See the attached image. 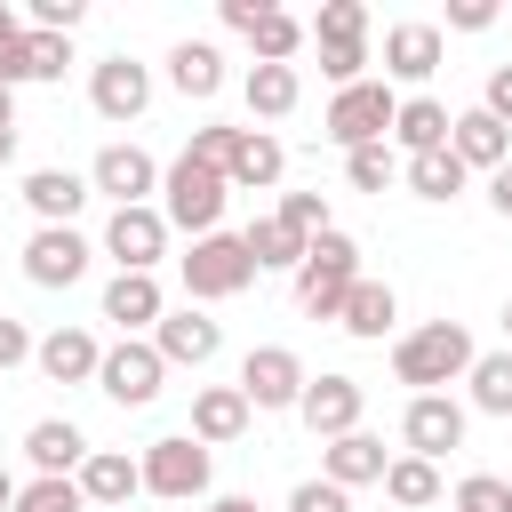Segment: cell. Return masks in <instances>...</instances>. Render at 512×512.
Masks as SVG:
<instances>
[{"label": "cell", "instance_id": "b9f144b4", "mask_svg": "<svg viewBox=\"0 0 512 512\" xmlns=\"http://www.w3.org/2000/svg\"><path fill=\"white\" fill-rule=\"evenodd\" d=\"M456 512H504V480H496V472L456 480Z\"/></svg>", "mask_w": 512, "mask_h": 512}, {"label": "cell", "instance_id": "7402d4cb", "mask_svg": "<svg viewBox=\"0 0 512 512\" xmlns=\"http://www.w3.org/2000/svg\"><path fill=\"white\" fill-rule=\"evenodd\" d=\"M232 192H272L280 176H288V144L272 136V128H240V144H232Z\"/></svg>", "mask_w": 512, "mask_h": 512}, {"label": "cell", "instance_id": "d590c367", "mask_svg": "<svg viewBox=\"0 0 512 512\" xmlns=\"http://www.w3.org/2000/svg\"><path fill=\"white\" fill-rule=\"evenodd\" d=\"M344 176H352V192H384L400 176V152L392 144H360V152H344Z\"/></svg>", "mask_w": 512, "mask_h": 512}, {"label": "cell", "instance_id": "6da1fadb", "mask_svg": "<svg viewBox=\"0 0 512 512\" xmlns=\"http://www.w3.org/2000/svg\"><path fill=\"white\" fill-rule=\"evenodd\" d=\"M472 360H480V344H472L464 320H424V328H408L392 344V376L416 384V392H440V384L472 376Z\"/></svg>", "mask_w": 512, "mask_h": 512}, {"label": "cell", "instance_id": "681fc988", "mask_svg": "<svg viewBox=\"0 0 512 512\" xmlns=\"http://www.w3.org/2000/svg\"><path fill=\"white\" fill-rule=\"evenodd\" d=\"M208 512H256V496H216Z\"/></svg>", "mask_w": 512, "mask_h": 512}, {"label": "cell", "instance_id": "cb8c5ba5", "mask_svg": "<svg viewBox=\"0 0 512 512\" xmlns=\"http://www.w3.org/2000/svg\"><path fill=\"white\" fill-rule=\"evenodd\" d=\"M24 208H32L40 224H72V216L88 208V176H72V168H32V176H24Z\"/></svg>", "mask_w": 512, "mask_h": 512}, {"label": "cell", "instance_id": "484cf974", "mask_svg": "<svg viewBox=\"0 0 512 512\" xmlns=\"http://www.w3.org/2000/svg\"><path fill=\"white\" fill-rule=\"evenodd\" d=\"M448 128H456V120H448L440 96H400V112H392V144H400L408 160H416V152H440Z\"/></svg>", "mask_w": 512, "mask_h": 512}, {"label": "cell", "instance_id": "d4e9b609", "mask_svg": "<svg viewBox=\"0 0 512 512\" xmlns=\"http://www.w3.org/2000/svg\"><path fill=\"white\" fill-rule=\"evenodd\" d=\"M400 320V296H392V280H368L360 272V288L344 296V312H336V328L344 336H360V344H384V328Z\"/></svg>", "mask_w": 512, "mask_h": 512}, {"label": "cell", "instance_id": "74e56055", "mask_svg": "<svg viewBox=\"0 0 512 512\" xmlns=\"http://www.w3.org/2000/svg\"><path fill=\"white\" fill-rule=\"evenodd\" d=\"M272 216H280L288 232H304V240H320V232H328V200H320V192H280V208H272Z\"/></svg>", "mask_w": 512, "mask_h": 512}, {"label": "cell", "instance_id": "603a6c76", "mask_svg": "<svg viewBox=\"0 0 512 512\" xmlns=\"http://www.w3.org/2000/svg\"><path fill=\"white\" fill-rule=\"evenodd\" d=\"M384 440L376 432H344V440H328L320 448V480H336V488H368V480H384Z\"/></svg>", "mask_w": 512, "mask_h": 512}, {"label": "cell", "instance_id": "30bf717a", "mask_svg": "<svg viewBox=\"0 0 512 512\" xmlns=\"http://www.w3.org/2000/svg\"><path fill=\"white\" fill-rule=\"evenodd\" d=\"M400 440H408V456L440 464L448 448H464V400H448V392H408V408H400Z\"/></svg>", "mask_w": 512, "mask_h": 512}, {"label": "cell", "instance_id": "9c48e42d", "mask_svg": "<svg viewBox=\"0 0 512 512\" xmlns=\"http://www.w3.org/2000/svg\"><path fill=\"white\" fill-rule=\"evenodd\" d=\"M104 256H112L120 272H152V264L168 256V216H160V200L112 208V216H104Z\"/></svg>", "mask_w": 512, "mask_h": 512}, {"label": "cell", "instance_id": "8d00e7d4", "mask_svg": "<svg viewBox=\"0 0 512 512\" xmlns=\"http://www.w3.org/2000/svg\"><path fill=\"white\" fill-rule=\"evenodd\" d=\"M16 512H88V496H80V480H32V488H16Z\"/></svg>", "mask_w": 512, "mask_h": 512}, {"label": "cell", "instance_id": "e575fe53", "mask_svg": "<svg viewBox=\"0 0 512 512\" xmlns=\"http://www.w3.org/2000/svg\"><path fill=\"white\" fill-rule=\"evenodd\" d=\"M312 40H320V48H368V8H360V0H320Z\"/></svg>", "mask_w": 512, "mask_h": 512}, {"label": "cell", "instance_id": "44dd1931", "mask_svg": "<svg viewBox=\"0 0 512 512\" xmlns=\"http://www.w3.org/2000/svg\"><path fill=\"white\" fill-rule=\"evenodd\" d=\"M248 416H256V408H248V392H240V384H200V392H192V440H200V448L240 440V432H248Z\"/></svg>", "mask_w": 512, "mask_h": 512}, {"label": "cell", "instance_id": "f1b7e54d", "mask_svg": "<svg viewBox=\"0 0 512 512\" xmlns=\"http://www.w3.org/2000/svg\"><path fill=\"white\" fill-rule=\"evenodd\" d=\"M168 80H176L184 96H216V88H224V48H216V40H176V48H168Z\"/></svg>", "mask_w": 512, "mask_h": 512}, {"label": "cell", "instance_id": "f5cc1de1", "mask_svg": "<svg viewBox=\"0 0 512 512\" xmlns=\"http://www.w3.org/2000/svg\"><path fill=\"white\" fill-rule=\"evenodd\" d=\"M504 336H512V304H504Z\"/></svg>", "mask_w": 512, "mask_h": 512}, {"label": "cell", "instance_id": "8fae6325", "mask_svg": "<svg viewBox=\"0 0 512 512\" xmlns=\"http://www.w3.org/2000/svg\"><path fill=\"white\" fill-rule=\"evenodd\" d=\"M304 360L288 352V344H256L248 360H240V392H248V408H296L304 400Z\"/></svg>", "mask_w": 512, "mask_h": 512}, {"label": "cell", "instance_id": "bcb514c9", "mask_svg": "<svg viewBox=\"0 0 512 512\" xmlns=\"http://www.w3.org/2000/svg\"><path fill=\"white\" fill-rule=\"evenodd\" d=\"M264 8H272V0H224V8H216V16H224V32H240V40H248V32H256V16H264Z\"/></svg>", "mask_w": 512, "mask_h": 512}, {"label": "cell", "instance_id": "e0dca14e", "mask_svg": "<svg viewBox=\"0 0 512 512\" xmlns=\"http://www.w3.org/2000/svg\"><path fill=\"white\" fill-rule=\"evenodd\" d=\"M24 456H32V472H40V480H80V464H88L96 448H88V432H80V424L40 416V424L24 432Z\"/></svg>", "mask_w": 512, "mask_h": 512}, {"label": "cell", "instance_id": "4dcf8cb0", "mask_svg": "<svg viewBox=\"0 0 512 512\" xmlns=\"http://www.w3.org/2000/svg\"><path fill=\"white\" fill-rule=\"evenodd\" d=\"M240 240H248L256 272H296V264H304V248H312V240H304V232H288L280 216H256V224H248Z\"/></svg>", "mask_w": 512, "mask_h": 512}, {"label": "cell", "instance_id": "ee69618b", "mask_svg": "<svg viewBox=\"0 0 512 512\" xmlns=\"http://www.w3.org/2000/svg\"><path fill=\"white\" fill-rule=\"evenodd\" d=\"M480 112H496V120L512 128V64H496V72H488V88H480Z\"/></svg>", "mask_w": 512, "mask_h": 512}, {"label": "cell", "instance_id": "d6986e66", "mask_svg": "<svg viewBox=\"0 0 512 512\" xmlns=\"http://www.w3.org/2000/svg\"><path fill=\"white\" fill-rule=\"evenodd\" d=\"M32 368H40L48 384H96L104 344H96L88 328H48V336H40V352H32Z\"/></svg>", "mask_w": 512, "mask_h": 512}, {"label": "cell", "instance_id": "ac0fdd59", "mask_svg": "<svg viewBox=\"0 0 512 512\" xmlns=\"http://www.w3.org/2000/svg\"><path fill=\"white\" fill-rule=\"evenodd\" d=\"M160 312H168V296H160V280H152V272H112V280H104V320H112L120 336L160 328Z\"/></svg>", "mask_w": 512, "mask_h": 512}, {"label": "cell", "instance_id": "ba28073f", "mask_svg": "<svg viewBox=\"0 0 512 512\" xmlns=\"http://www.w3.org/2000/svg\"><path fill=\"white\" fill-rule=\"evenodd\" d=\"M160 176H168V168H160L144 144H104L96 168H88V192H104L112 208H144V200L160 192Z\"/></svg>", "mask_w": 512, "mask_h": 512}, {"label": "cell", "instance_id": "83f0119b", "mask_svg": "<svg viewBox=\"0 0 512 512\" xmlns=\"http://www.w3.org/2000/svg\"><path fill=\"white\" fill-rule=\"evenodd\" d=\"M240 96H248V112H256V120H288V112H296V96H304V72H296V64H248Z\"/></svg>", "mask_w": 512, "mask_h": 512}, {"label": "cell", "instance_id": "1f68e13d", "mask_svg": "<svg viewBox=\"0 0 512 512\" xmlns=\"http://www.w3.org/2000/svg\"><path fill=\"white\" fill-rule=\"evenodd\" d=\"M384 496H392L400 512L440 504V464H424V456H392V464H384Z\"/></svg>", "mask_w": 512, "mask_h": 512}, {"label": "cell", "instance_id": "db71d44e", "mask_svg": "<svg viewBox=\"0 0 512 512\" xmlns=\"http://www.w3.org/2000/svg\"><path fill=\"white\" fill-rule=\"evenodd\" d=\"M504 512H512V488H504Z\"/></svg>", "mask_w": 512, "mask_h": 512}, {"label": "cell", "instance_id": "5b68a950", "mask_svg": "<svg viewBox=\"0 0 512 512\" xmlns=\"http://www.w3.org/2000/svg\"><path fill=\"white\" fill-rule=\"evenodd\" d=\"M392 112H400V96L384 88V80H360V88H336L328 96V144H344V152H360V144H392Z\"/></svg>", "mask_w": 512, "mask_h": 512}, {"label": "cell", "instance_id": "8992f818", "mask_svg": "<svg viewBox=\"0 0 512 512\" xmlns=\"http://www.w3.org/2000/svg\"><path fill=\"white\" fill-rule=\"evenodd\" d=\"M160 384H168V360L152 352V336H120V344H104L96 392H104L112 408H152V400H160Z\"/></svg>", "mask_w": 512, "mask_h": 512}, {"label": "cell", "instance_id": "7c38bea8", "mask_svg": "<svg viewBox=\"0 0 512 512\" xmlns=\"http://www.w3.org/2000/svg\"><path fill=\"white\" fill-rule=\"evenodd\" d=\"M24 280H32V288H72V280H88V240H80L72 224H40V232L24 240Z\"/></svg>", "mask_w": 512, "mask_h": 512}, {"label": "cell", "instance_id": "816d5d0a", "mask_svg": "<svg viewBox=\"0 0 512 512\" xmlns=\"http://www.w3.org/2000/svg\"><path fill=\"white\" fill-rule=\"evenodd\" d=\"M8 24H24V16H16V8H0V32H8Z\"/></svg>", "mask_w": 512, "mask_h": 512}, {"label": "cell", "instance_id": "4fadbf2b", "mask_svg": "<svg viewBox=\"0 0 512 512\" xmlns=\"http://www.w3.org/2000/svg\"><path fill=\"white\" fill-rule=\"evenodd\" d=\"M152 352H160L168 368H208V360L224 352V328H216L200 304H176V312H160V328H152Z\"/></svg>", "mask_w": 512, "mask_h": 512}, {"label": "cell", "instance_id": "f546056e", "mask_svg": "<svg viewBox=\"0 0 512 512\" xmlns=\"http://www.w3.org/2000/svg\"><path fill=\"white\" fill-rule=\"evenodd\" d=\"M400 176H408V192H416V200H456L472 168H464V160L440 144V152H416V160H400Z\"/></svg>", "mask_w": 512, "mask_h": 512}, {"label": "cell", "instance_id": "ab89813d", "mask_svg": "<svg viewBox=\"0 0 512 512\" xmlns=\"http://www.w3.org/2000/svg\"><path fill=\"white\" fill-rule=\"evenodd\" d=\"M288 512H352V488H336V480H296Z\"/></svg>", "mask_w": 512, "mask_h": 512}, {"label": "cell", "instance_id": "7a4b0ae2", "mask_svg": "<svg viewBox=\"0 0 512 512\" xmlns=\"http://www.w3.org/2000/svg\"><path fill=\"white\" fill-rule=\"evenodd\" d=\"M224 192H232V176H224V168H200L192 152H176V160H168V176H160V216H168V232L208 240V232L224 224Z\"/></svg>", "mask_w": 512, "mask_h": 512}, {"label": "cell", "instance_id": "7bdbcfd3", "mask_svg": "<svg viewBox=\"0 0 512 512\" xmlns=\"http://www.w3.org/2000/svg\"><path fill=\"white\" fill-rule=\"evenodd\" d=\"M32 352H40V336H32L24 320H8V312H0V376H8V368H24Z\"/></svg>", "mask_w": 512, "mask_h": 512}, {"label": "cell", "instance_id": "836d02e7", "mask_svg": "<svg viewBox=\"0 0 512 512\" xmlns=\"http://www.w3.org/2000/svg\"><path fill=\"white\" fill-rule=\"evenodd\" d=\"M464 384H472V408L480 416H512V352H480Z\"/></svg>", "mask_w": 512, "mask_h": 512}, {"label": "cell", "instance_id": "3957f363", "mask_svg": "<svg viewBox=\"0 0 512 512\" xmlns=\"http://www.w3.org/2000/svg\"><path fill=\"white\" fill-rule=\"evenodd\" d=\"M352 288H360V240L328 224V232L304 248V264H296V304H304L312 320H336Z\"/></svg>", "mask_w": 512, "mask_h": 512}, {"label": "cell", "instance_id": "5bb4252c", "mask_svg": "<svg viewBox=\"0 0 512 512\" xmlns=\"http://www.w3.org/2000/svg\"><path fill=\"white\" fill-rule=\"evenodd\" d=\"M440 56H448V32L424 24V16H400V24L384 32V72L408 80V88H424V80L440 72Z\"/></svg>", "mask_w": 512, "mask_h": 512}, {"label": "cell", "instance_id": "c3c4849f", "mask_svg": "<svg viewBox=\"0 0 512 512\" xmlns=\"http://www.w3.org/2000/svg\"><path fill=\"white\" fill-rule=\"evenodd\" d=\"M16 128V88H0V136Z\"/></svg>", "mask_w": 512, "mask_h": 512}, {"label": "cell", "instance_id": "9a60e30c", "mask_svg": "<svg viewBox=\"0 0 512 512\" xmlns=\"http://www.w3.org/2000/svg\"><path fill=\"white\" fill-rule=\"evenodd\" d=\"M88 104L128 128V120H144V104H152V72H144L136 56H104V64L88 72Z\"/></svg>", "mask_w": 512, "mask_h": 512}, {"label": "cell", "instance_id": "7dc6e473", "mask_svg": "<svg viewBox=\"0 0 512 512\" xmlns=\"http://www.w3.org/2000/svg\"><path fill=\"white\" fill-rule=\"evenodd\" d=\"M488 208H496V216H512V168H496V176H488Z\"/></svg>", "mask_w": 512, "mask_h": 512}, {"label": "cell", "instance_id": "d6a6232c", "mask_svg": "<svg viewBox=\"0 0 512 512\" xmlns=\"http://www.w3.org/2000/svg\"><path fill=\"white\" fill-rule=\"evenodd\" d=\"M312 40V24H296L288 8H264L256 16V32H248V48H256V64H296V48Z\"/></svg>", "mask_w": 512, "mask_h": 512}, {"label": "cell", "instance_id": "60d3db41", "mask_svg": "<svg viewBox=\"0 0 512 512\" xmlns=\"http://www.w3.org/2000/svg\"><path fill=\"white\" fill-rule=\"evenodd\" d=\"M80 16H88L80 0H32V8H24V24H32V32H64V40H72V24H80Z\"/></svg>", "mask_w": 512, "mask_h": 512}, {"label": "cell", "instance_id": "52a82bcc", "mask_svg": "<svg viewBox=\"0 0 512 512\" xmlns=\"http://www.w3.org/2000/svg\"><path fill=\"white\" fill-rule=\"evenodd\" d=\"M136 464H144V496H168V504H184V496H208V448H200L192 432H168V440H152Z\"/></svg>", "mask_w": 512, "mask_h": 512}, {"label": "cell", "instance_id": "f907efd6", "mask_svg": "<svg viewBox=\"0 0 512 512\" xmlns=\"http://www.w3.org/2000/svg\"><path fill=\"white\" fill-rule=\"evenodd\" d=\"M0 512H16V480L8 472H0Z\"/></svg>", "mask_w": 512, "mask_h": 512}, {"label": "cell", "instance_id": "2e32d148", "mask_svg": "<svg viewBox=\"0 0 512 512\" xmlns=\"http://www.w3.org/2000/svg\"><path fill=\"white\" fill-rule=\"evenodd\" d=\"M360 408H368V392H360L352 376H312V384H304V400H296L304 432H320V440H344V432H360Z\"/></svg>", "mask_w": 512, "mask_h": 512}, {"label": "cell", "instance_id": "f35d334b", "mask_svg": "<svg viewBox=\"0 0 512 512\" xmlns=\"http://www.w3.org/2000/svg\"><path fill=\"white\" fill-rule=\"evenodd\" d=\"M232 144H240V128H224V120H208V128H192V144H184V152H192L200 168H232Z\"/></svg>", "mask_w": 512, "mask_h": 512}, {"label": "cell", "instance_id": "4316f807", "mask_svg": "<svg viewBox=\"0 0 512 512\" xmlns=\"http://www.w3.org/2000/svg\"><path fill=\"white\" fill-rule=\"evenodd\" d=\"M136 488H144V464H136V456H120V448H96V456L80 464V496H88V504H104V512H112V504H128Z\"/></svg>", "mask_w": 512, "mask_h": 512}, {"label": "cell", "instance_id": "277c9868", "mask_svg": "<svg viewBox=\"0 0 512 512\" xmlns=\"http://www.w3.org/2000/svg\"><path fill=\"white\" fill-rule=\"evenodd\" d=\"M176 272H184V304H224L256 280V256L240 232H208V240H192V256H176Z\"/></svg>", "mask_w": 512, "mask_h": 512}, {"label": "cell", "instance_id": "ffe728a7", "mask_svg": "<svg viewBox=\"0 0 512 512\" xmlns=\"http://www.w3.org/2000/svg\"><path fill=\"white\" fill-rule=\"evenodd\" d=\"M448 152H456L464 168H488V176H496V168H512V128L472 104V112H456V128H448Z\"/></svg>", "mask_w": 512, "mask_h": 512}, {"label": "cell", "instance_id": "f6af8a7d", "mask_svg": "<svg viewBox=\"0 0 512 512\" xmlns=\"http://www.w3.org/2000/svg\"><path fill=\"white\" fill-rule=\"evenodd\" d=\"M448 24L456 32H488L496 24V0H448Z\"/></svg>", "mask_w": 512, "mask_h": 512}]
</instances>
